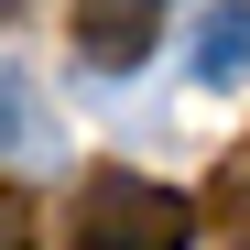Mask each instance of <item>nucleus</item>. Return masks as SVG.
Masks as SVG:
<instances>
[{
	"mask_svg": "<svg viewBox=\"0 0 250 250\" xmlns=\"http://www.w3.org/2000/svg\"><path fill=\"white\" fill-rule=\"evenodd\" d=\"M65 250H196V196L98 163L76 185V207H65Z\"/></svg>",
	"mask_w": 250,
	"mask_h": 250,
	"instance_id": "f257e3e1",
	"label": "nucleus"
},
{
	"mask_svg": "<svg viewBox=\"0 0 250 250\" xmlns=\"http://www.w3.org/2000/svg\"><path fill=\"white\" fill-rule=\"evenodd\" d=\"M152 33H163V0H76V55L98 76H131L152 55Z\"/></svg>",
	"mask_w": 250,
	"mask_h": 250,
	"instance_id": "f03ea898",
	"label": "nucleus"
},
{
	"mask_svg": "<svg viewBox=\"0 0 250 250\" xmlns=\"http://www.w3.org/2000/svg\"><path fill=\"white\" fill-rule=\"evenodd\" d=\"M196 87H250V0H218L196 22Z\"/></svg>",
	"mask_w": 250,
	"mask_h": 250,
	"instance_id": "7ed1b4c3",
	"label": "nucleus"
},
{
	"mask_svg": "<svg viewBox=\"0 0 250 250\" xmlns=\"http://www.w3.org/2000/svg\"><path fill=\"white\" fill-rule=\"evenodd\" d=\"M207 229H218V250H250V142L218 163V185H207V207H196Z\"/></svg>",
	"mask_w": 250,
	"mask_h": 250,
	"instance_id": "20e7f679",
	"label": "nucleus"
},
{
	"mask_svg": "<svg viewBox=\"0 0 250 250\" xmlns=\"http://www.w3.org/2000/svg\"><path fill=\"white\" fill-rule=\"evenodd\" d=\"M0 152H44V109L22 76H0Z\"/></svg>",
	"mask_w": 250,
	"mask_h": 250,
	"instance_id": "39448f33",
	"label": "nucleus"
},
{
	"mask_svg": "<svg viewBox=\"0 0 250 250\" xmlns=\"http://www.w3.org/2000/svg\"><path fill=\"white\" fill-rule=\"evenodd\" d=\"M0 250H33V196L0 185Z\"/></svg>",
	"mask_w": 250,
	"mask_h": 250,
	"instance_id": "423d86ee",
	"label": "nucleus"
},
{
	"mask_svg": "<svg viewBox=\"0 0 250 250\" xmlns=\"http://www.w3.org/2000/svg\"><path fill=\"white\" fill-rule=\"evenodd\" d=\"M0 11H22V0H0Z\"/></svg>",
	"mask_w": 250,
	"mask_h": 250,
	"instance_id": "0eeeda50",
	"label": "nucleus"
}]
</instances>
